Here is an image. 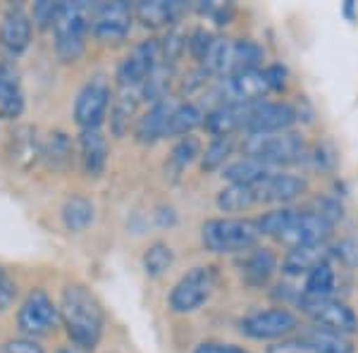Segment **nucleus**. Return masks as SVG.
<instances>
[{
	"label": "nucleus",
	"mask_w": 358,
	"mask_h": 353,
	"mask_svg": "<svg viewBox=\"0 0 358 353\" xmlns=\"http://www.w3.org/2000/svg\"><path fill=\"white\" fill-rule=\"evenodd\" d=\"M57 308H60V322L72 346L82 351H94L106 327V312L96 294L84 284H67L62 289Z\"/></svg>",
	"instance_id": "nucleus-1"
},
{
	"label": "nucleus",
	"mask_w": 358,
	"mask_h": 353,
	"mask_svg": "<svg viewBox=\"0 0 358 353\" xmlns=\"http://www.w3.org/2000/svg\"><path fill=\"white\" fill-rule=\"evenodd\" d=\"M261 236L280 241L292 248L325 244L332 234V224L315 210H296V208L282 206L273 208L256 219Z\"/></svg>",
	"instance_id": "nucleus-2"
},
{
	"label": "nucleus",
	"mask_w": 358,
	"mask_h": 353,
	"mask_svg": "<svg viewBox=\"0 0 358 353\" xmlns=\"http://www.w3.org/2000/svg\"><path fill=\"white\" fill-rule=\"evenodd\" d=\"M265 50L251 38H213L210 48L201 60L208 77H232V74L261 69Z\"/></svg>",
	"instance_id": "nucleus-3"
},
{
	"label": "nucleus",
	"mask_w": 358,
	"mask_h": 353,
	"mask_svg": "<svg viewBox=\"0 0 358 353\" xmlns=\"http://www.w3.org/2000/svg\"><path fill=\"white\" fill-rule=\"evenodd\" d=\"M261 239L256 219L246 217H213L201 227V241L210 253L227 256V253H248Z\"/></svg>",
	"instance_id": "nucleus-4"
},
{
	"label": "nucleus",
	"mask_w": 358,
	"mask_h": 353,
	"mask_svg": "<svg viewBox=\"0 0 358 353\" xmlns=\"http://www.w3.org/2000/svg\"><path fill=\"white\" fill-rule=\"evenodd\" d=\"M248 158L282 170L285 165H296L308 158V143L296 131H270V134H248L241 143Z\"/></svg>",
	"instance_id": "nucleus-5"
},
{
	"label": "nucleus",
	"mask_w": 358,
	"mask_h": 353,
	"mask_svg": "<svg viewBox=\"0 0 358 353\" xmlns=\"http://www.w3.org/2000/svg\"><path fill=\"white\" fill-rule=\"evenodd\" d=\"M94 5L89 3H60L53 36L55 53L62 62H77L86 48V34L91 29Z\"/></svg>",
	"instance_id": "nucleus-6"
},
{
	"label": "nucleus",
	"mask_w": 358,
	"mask_h": 353,
	"mask_svg": "<svg viewBox=\"0 0 358 353\" xmlns=\"http://www.w3.org/2000/svg\"><path fill=\"white\" fill-rule=\"evenodd\" d=\"M215 287L217 270L213 265H199V268H192L187 275L179 277V282L172 287L170 296H167V303L177 315H189L213 296Z\"/></svg>",
	"instance_id": "nucleus-7"
},
{
	"label": "nucleus",
	"mask_w": 358,
	"mask_h": 353,
	"mask_svg": "<svg viewBox=\"0 0 358 353\" xmlns=\"http://www.w3.org/2000/svg\"><path fill=\"white\" fill-rule=\"evenodd\" d=\"M57 322H60V308L43 289L29 291L27 298L22 301L20 310H17V327L29 339L50 334L57 327Z\"/></svg>",
	"instance_id": "nucleus-8"
},
{
	"label": "nucleus",
	"mask_w": 358,
	"mask_h": 353,
	"mask_svg": "<svg viewBox=\"0 0 358 353\" xmlns=\"http://www.w3.org/2000/svg\"><path fill=\"white\" fill-rule=\"evenodd\" d=\"M299 308L306 317L310 320V325L334 329V332H342L346 337L358 332V315L354 308L344 303L339 298H308L299 296Z\"/></svg>",
	"instance_id": "nucleus-9"
},
{
	"label": "nucleus",
	"mask_w": 358,
	"mask_h": 353,
	"mask_svg": "<svg viewBox=\"0 0 358 353\" xmlns=\"http://www.w3.org/2000/svg\"><path fill=\"white\" fill-rule=\"evenodd\" d=\"M241 334L256 341H285L289 334L299 332V317L292 310L275 305L268 310H253L239 322Z\"/></svg>",
	"instance_id": "nucleus-10"
},
{
	"label": "nucleus",
	"mask_w": 358,
	"mask_h": 353,
	"mask_svg": "<svg viewBox=\"0 0 358 353\" xmlns=\"http://www.w3.org/2000/svg\"><path fill=\"white\" fill-rule=\"evenodd\" d=\"M160 62H163V53H160L158 38H146L134 45V50L120 62L117 74H115L117 89H141Z\"/></svg>",
	"instance_id": "nucleus-11"
},
{
	"label": "nucleus",
	"mask_w": 358,
	"mask_h": 353,
	"mask_svg": "<svg viewBox=\"0 0 358 353\" xmlns=\"http://www.w3.org/2000/svg\"><path fill=\"white\" fill-rule=\"evenodd\" d=\"M113 108L110 84L103 77L89 79L77 94L74 101V122L82 129H101L103 120L108 117V110Z\"/></svg>",
	"instance_id": "nucleus-12"
},
{
	"label": "nucleus",
	"mask_w": 358,
	"mask_h": 353,
	"mask_svg": "<svg viewBox=\"0 0 358 353\" xmlns=\"http://www.w3.org/2000/svg\"><path fill=\"white\" fill-rule=\"evenodd\" d=\"M134 22V5L117 0V3L94 5L91 15V31L101 43H122L131 31Z\"/></svg>",
	"instance_id": "nucleus-13"
},
{
	"label": "nucleus",
	"mask_w": 358,
	"mask_h": 353,
	"mask_svg": "<svg viewBox=\"0 0 358 353\" xmlns=\"http://www.w3.org/2000/svg\"><path fill=\"white\" fill-rule=\"evenodd\" d=\"M34 24L31 17L22 5H10L0 20V50L8 60L20 57L31 43Z\"/></svg>",
	"instance_id": "nucleus-14"
},
{
	"label": "nucleus",
	"mask_w": 358,
	"mask_h": 353,
	"mask_svg": "<svg viewBox=\"0 0 358 353\" xmlns=\"http://www.w3.org/2000/svg\"><path fill=\"white\" fill-rule=\"evenodd\" d=\"M258 196V203H268V206H289L292 201L301 199L308 191V182L299 175H289V172L277 170L273 175H268L261 182L253 184Z\"/></svg>",
	"instance_id": "nucleus-15"
},
{
	"label": "nucleus",
	"mask_w": 358,
	"mask_h": 353,
	"mask_svg": "<svg viewBox=\"0 0 358 353\" xmlns=\"http://www.w3.org/2000/svg\"><path fill=\"white\" fill-rule=\"evenodd\" d=\"M296 122V110L282 101H258L253 103L248 122L244 127L246 134H270V131H289Z\"/></svg>",
	"instance_id": "nucleus-16"
},
{
	"label": "nucleus",
	"mask_w": 358,
	"mask_h": 353,
	"mask_svg": "<svg viewBox=\"0 0 358 353\" xmlns=\"http://www.w3.org/2000/svg\"><path fill=\"white\" fill-rule=\"evenodd\" d=\"M179 103L172 96L153 103L148 113H143L136 122V138L141 143H155L160 138L170 136V122Z\"/></svg>",
	"instance_id": "nucleus-17"
},
{
	"label": "nucleus",
	"mask_w": 358,
	"mask_h": 353,
	"mask_svg": "<svg viewBox=\"0 0 358 353\" xmlns=\"http://www.w3.org/2000/svg\"><path fill=\"white\" fill-rule=\"evenodd\" d=\"M253 103H234V106H217L206 113L203 127L215 136H232L234 131L244 129L251 115Z\"/></svg>",
	"instance_id": "nucleus-18"
},
{
	"label": "nucleus",
	"mask_w": 358,
	"mask_h": 353,
	"mask_svg": "<svg viewBox=\"0 0 358 353\" xmlns=\"http://www.w3.org/2000/svg\"><path fill=\"white\" fill-rule=\"evenodd\" d=\"M24 110V89L20 69L13 62H0V117L15 120Z\"/></svg>",
	"instance_id": "nucleus-19"
},
{
	"label": "nucleus",
	"mask_w": 358,
	"mask_h": 353,
	"mask_svg": "<svg viewBox=\"0 0 358 353\" xmlns=\"http://www.w3.org/2000/svg\"><path fill=\"white\" fill-rule=\"evenodd\" d=\"M79 160L84 175L98 179L108 165V138L101 129H82L79 134Z\"/></svg>",
	"instance_id": "nucleus-20"
},
{
	"label": "nucleus",
	"mask_w": 358,
	"mask_h": 353,
	"mask_svg": "<svg viewBox=\"0 0 358 353\" xmlns=\"http://www.w3.org/2000/svg\"><path fill=\"white\" fill-rule=\"evenodd\" d=\"M334 256V248L325 244H313V246H301V248H292L287 253V258L282 260V272L289 277L299 275H308L310 270L317 268L322 263H330Z\"/></svg>",
	"instance_id": "nucleus-21"
},
{
	"label": "nucleus",
	"mask_w": 358,
	"mask_h": 353,
	"mask_svg": "<svg viewBox=\"0 0 358 353\" xmlns=\"http://www.w3.org/2000/svg\"><path fill=\"white\" fill-rule=\"evenodd\" d=\"M187 13L184 3H167V0H143V3L134 5V17L148 29L170 27Z\"/></svg>",
	"instance_id": "nucleus-22"
},
{
	"label": "nucleus",
	"mask_w": 358,
	"mask_h": 353,
	"mask_svg": "<svg viewBox=\"0 0 358 353\" xmlns=\"http://www.w3.org/2000/svg\"><path fill=\"white\" fill-rule=\"evenodd\" d=\"M299 341H303L310 351L315 353H356V346L351 337H346L342 332H334V329L325 327H303L299 332Z\"/></svg>",
	"instance_id": "nucleus-23"
},
{
	"label": "nucleus",
	"mask_w": 358,
	"mask_h": 353,
	"mask_svg": "<svg viewBox=\"0 0 358 353\" xmlns=\"http://www.w3.org/2000/svg\"><path fill=\"white\" fill-rule=\"evenodd\" d=\"M277 270V256L270 248H251L246 253L244 263H241V275H244L246 284L251 287H265L270 280H273Z\"/></svg>",
	"instance_id": "nucleus-24"
},
{
	"label": "nucleus",
	"mask_w": 358,
	"mask_h": 353,
	"mask_svg": "<svg viewBox=\"0 0 358 353\" xmlns=\"http://www.w3.org/2000/svg\"><path fill=\"white\" fill-rule=\"evenodd\" d=\"M141 89H120L117 98H113V108H110V127L115 131V136H124L129 129V122L136 115V106L141 101Z\"/></svg>",
	"instance_id": "nucleus-25"
},
{
	"label": "nucleus",
	"mask_w": 358,
	"mask_h": 353,
	"mask_svg": "<svg viewBox=\"0 0 358 353\" xmlns=\"http://www.w3.org/2000/svg\"><path fill=\"white\" fill-rule=\"evenodd\" d=\"M273 172H277V167L265 165L256 158H248V155L222 167V177L229 184H256L268 175H273Z\"/></svg>",
	"instance_id": "nucleus-26"
},
{
	"label": "nucleus",
	"mask_w": 358,
	"mask_h": 353,
	"mask_svg": "<svg viewBox=\"0 0 358 353\" xmlns=\"http://www.w3.org/2000/svg\"><path fill=\"white\" fill-rule=\"evenodd\" d=\"M201 155V141L196 136H182L175 143V148L170 150L165 163V177L177 182L179 177L187 172V167L194 163L196 158Z\"/></svg>",
	"instance_id": "nucleus-27"
},
{
	"label": "nucleus",
	"mask_w": 358,
	"mask_h": 353,
	"mask_svg": "<svg viewBox=\"0 0 358 353\" xmlns=\"http://www.w3.org/2000/svg\"><path fill=\"white\" fill-rule=\"evenodd\" d=\"M60 217H62V224H65L67 231L79 234V231H84L91 222H94L96 208L89 199H84V196H69L60 208Z\"/></svg>",
	"instance_id": "nucleus-28"
},
{
	"label": "nucleus",
	"mask_w": 358,
	"mask_h": 353,
	"mask_svg": "<svg viewBox=\"0 0 358 353\" xmlns=\"http://www.w3.org/2000/svg\"><path fill=\"white\" fill-rule=\"evenodd\" d=\"M10 153H13L15 163L20 167H24V170L36 163L43 153V143L38 141L36 129H31V127H20L13 134V148H10Z\"/></svg>",
	"instance_id": "nucleus-29"
},
{
	"label": "nucleus",
	"mask_w": 358,
	"mask_h": 353,
	"mask_svg": "<svg viewBox=\"0 0 358 353\" xmlns=\"http://www.w3.org/2000/svg\"><path fill=\"white\" fill-rule=\"evenodd\" d=\"M215 203L222 212H244L253 206H261L253 184H229L217 194Z\"/></svg>",
	"instance_id": "nucleus-30"
},
{
	"label": "nucleus",
	"mask_w": 358,
	"mask_h": 353,
	"mask_svg": "<svg viewBox=\"0 0 358 353\" xmlns=\"http://www.w3.org/2000/svg\"><path fill=\"white\" fill-rule=\"evenodd\" d=\"M208 110L199 103H179L170 122V136H192L194 129L203 127Z\"/></svg>",
	"instance_id": "nucleus-31"
},
{
	"label": "nucleus",
	"mask_w": 358,
	"mask_h": 353,
	"mask_svg": "<svg viewBox=\"0 0 358 353\" xmlns=\"http://www.w3.org/2000/svg\"><path fill=\"white\" fill-rule=\"evenodd\" d=\"M334 287H337V275H334L330 263H322L313 268L306 275V284L301 296L308 298H330L334 294Z\"/></svg>",
	"instance_id": "nucleus-32"
},
{
	"label": "nucleus",
	"mask_w": 358,
	"mask_h": 353,
	"mask_svg": "<svg viewBox=\"0 0 358 353\" xmlns=\"http://www.w3.org/2000/svg\"><path fill=\"white\" fill-rule=\"evenodd\" d=\"M72 155H74V146L65 131H55V134H50L48 141L43 143L41 158L48 163V167H53V170H67V167L72 165Z\"/></svg>",
	"instance_id": "nucleus-33"
},
{
	"label": "nucleus",
	"mask_w": 358,
	"mask_h": 353,
	"mask_svg": "<svg viewBox=\"0 0 358 353\" xmlns=\"http://www.w3.org/2000/svg\"><path fill=\"white\" fill-rule=\"evenodd\" d=\"M141 263H143V272L148 277H163L172 268V263H175V251L165 241H155V244L146 248Z\"/></svg>",
	"instance_id": "nucleus-34"
},
{
	"label": "nucleus",
	"mask_w": 358,
	"mask_h": 353,
	"mask_svg": "<svg viewBox=\"0 0 358 353\" xmlns=\"http://www.w3.org/2000/svg\"><path fill=\"white\" fill-rule=\"evenodd\" d=\"M232 150H234V136H215L206 146L203 153H201V167H203L206 172L220 170L229 160Z\"/></svg>",
	"instance_id": "nucleus-35"
},
{
	"label": "nucleus",
	"mask_w": 358,
	"mask_h": 353,
	"mask_svg": "<svg viewBox=\"0 0 358 353\" xmlns=\"http://www.w3.org/2000/svg\"><path fill=\"white\" fill-rule=\"evenodd\" d=\"M57 10H60V3H48V0H41V3H34L31 10V20L36 22V27L48 29L55 24Z\"/></svg>",
	"instance_id": "nucleus-36"
},
{
	"label": "nucleus",
	"mask_w": 358,
	"mask_h": 353,
	"mask_svg": "<svg viewBox=\"0 0 358 353\" xmlns=\"http://www.w3.org/2000/svg\"><path fill=\"white\" fill-rule=\"evenodd\" d=\"M213 43V36L206 31V29H196V31L192 34V36L187 38V45L189 50H192V55L196 57V60H203V55L208 53V48H210Z\"/></svg>",
	"instance_id": "nucleus-37"
},
{
	"label": "nucleus",
	"mask_w": 358,
	"mask_h": 353,
	"mask_svg": "<svg viewBox=\"0 0 358 353\" xmlns=\"http://www.w3.org/2000/svg\"><path fill=\"white\" fill-rule=\"evenodd\" d=\"M17 296V284L15 280L8 275V270L0 268V312L8 310L13 305V301Z\"/></svg>",
	"instance_id": "nucleus-38"
},
{
	"label": "nucleus",
	"mask_w": 358,
	"mask_h": 353,
	"mask_svg": "<svg viewBox=\"0 0 358 353\" xmlns=\"http://www.w3.org/2000/svg\"><path fill=\"white\" fill-rule=\"evenodd\" d=\"M3 353H45V351L34 339L22 337V339H10L3 346Z\"/></svg>",
	"instance_id": "nucleus-39"
},
{
	"label": "nucleus",
	"mask_w": 358,
	"mask_h": 353,
	"mask_svg": "<svg viewBox=\"0 0 358 353\" xmlns=\"http://www.w3.org/2000/svg\"><path fill=\"white\" fill-rule=\"evenodd\" d=\"M194 353H248L236 344H224V341H201Z\"/></svg>",
	"instance_id": "nucleus-40"
},
{
	"label": "nucleus",
	"mask_w": 358,
	"mask_h": 353,
	"mask_svg": "<svg viewBox=\"0 0 358 353\" xmlns=\"http://www.w3.org/2000/svg\"><path fill=\"white\" fill-rule=\"evenodd\" d=\"M268 353H315V351H310L308 346L299 339H285V341H275L273 346H268Z\"/></svg>",
	"instance_id": "nucleus-41"
},
{
	"label": "nucleus",
	"mask_w": 358,
	"mask_h": 353,
	"mask_svg": "<svg viewBox=\"0 0 358 353\" xmlns=\"http://www.w3.org/2000/svg\"><path fill=\"white\" fill-rule=\"evenodd\" d=\"M265 77H268V84L273 91H282L287 84V69L282 65H268L265 67Z\"/></svg>",
	"instance_id": "nucleus-42"
},
{
	"label": "nucleus",
	"mask_w": 358,
	"mask_h": 353,
	"mask_svg": "<svg viewBox=\"0 0 358 353\" xmlns=\"http://www.w3.org/2000/svg\"><path fill=\"white\" fill-rule=\"evenodd\" d=\"M55 353H84V351L77 349V346H62V349H57Z\"/></svg>",
	"instance_id": "nucleus-43"
}]
</instances>
